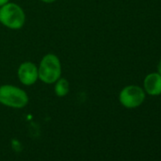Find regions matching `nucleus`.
<instances>
[{
    "label": "nucleus",
    "mask_w": 161,
    "mask_h": 161,
    "mask_svg": "<svg viewBox=\"0 0 161 161\" xmlns=\"http://www.w3.org/2000/svg\"><path fill=\"white\" fill-rule=\"evenodd\" d=\"M41 1H43L45 3H52V2L55 1V0H41Z\"/></svg>",
    "instance_id": "1a4fd4ad"
},
{
    "label": "nucleus",
    "mask_w": 161,
    "mask_h": 161,
    "mask_svg": "<svg viewBox=\"0 0 161 161\" xmlns=\"http://www.w3.org/2000/svg\"><path fill=\"white\" fill-rule=\"evenodd\" d=\"M119 100L125 108H136L143 103L145 100V91L138 86H128L120 91Z\"/></svg>",
    "instance_id": "20e7f679"
},
{
    "label": "nucleus",
    "mask_w": 161,
    "mask_h": 161,
    "mask_svg": "<svg viewBox=\"0 0 161 161\" xmlns=\"http://www.w3.org/2000/svg\"><path fill=\"white\" fill-rule=\"evenodd\" d=\"M158 73L161 75V60H160V62L158 64Z\"/></svg>",
    "instance_id": "9d476101"
},
{
    "label": "nucleus",
    "mask_w": 161,
    "mask_h": 161,
    "mask_svg": "<svg viewBox=\"0 0 161 161\" xmlns=\"http://www.w3.org/2000/svg\"><path fill=\"white\" fill-rule=\"evenodd\" d=\"M144 91L150 96L161 94V75L157 72L148 74L144 79Z\"/></svg>",
    "instance_id": "423d86ee"
},
{
    "label": "nucleus",
    "mask_w": 161,
    "mask_h": 161,
    "mask_svg": "<svg viewBox=\"0 0 161 161\" xmlns=\"http://www.w3.org/2000/svg\"><path fill=\"white\" fill-rule=\"evenodd\" d=\"M62 65L59 58L54 54H47L40 63L38 78L46 84H54L61 78Z\"/></svg>",
    "instance_id": "f257e3e1"
},
{
    "label": "nucleus",
    "mask_w": 161,
    "mask_h": 161,
    "mask_svg": "<svg viewBox=\"0 0 161 161\" xmlns=\"http://www.w3.org/2000/svg\"><path fill=\"white\" fill-rule=\"evenodd\" d=\"M55 85V93L59 97H64L69 92V83L64 78H59L56 80Z\"/></svg>",
    "instance_id": "0eeeda50"
},
{
    "label": "nucleus",
    "mask_w": 161,
    "mask_h": 161,
    "mask_svg": "<svg viewBox=\"0 0 161 161\" xmlns=\"http://www.w3.org/2000/svg\"><path fill=\"white\" fill-rule=\"evenodd\" d=\"M28 103L29 97L21 88L10 85L0 86V103L12 108H23Z\"/></svg>",
    "instance_id": "7ed1b4c3"
},
{
    "label": "nucleus",
    "mask_w": 161,
    "mask_h": 161,
    "mask_svg": "<svg viewBox=\"0 0 161 161\" xmlns=\"http://www.w3.org/2000/svg\"><path fill=\"white\" fill-rule=\"evenodd\" d=\"M0 22L12 30H19L25 24L24 11L14 3H7L0 7Z\"/></svg>",
    "instance_id": "f03ea898"
},
{
    "label": "nucleus",
    "mask_w": 161,
    "mask_h": 161,
    "mask_svg": "<svg viewBox=\"0 0 161 161\" xmlns=\"http://www.w3.org/2000/svg\"><path fill=\"white\" fill-rule=\"evenodd\" d=\"M18 78L25 86L33 85L38 79V68L31 62H25L18 68Z\"/></svg>",
    "instance_id": "39448f33"
},
{
    "label": "nucleus",
    "mask_w": 161,
    "mask_h": 161,
    "mask_svg": "<svg viewBox=\"0 0 161 161\" xmlns=\"http://www.w3.org/2000/svg\"><path fill=\"white\" fill-rule=\"evenodd\" d=\"M9 1H10V0H0V7H2L5 4L9 3Z\"/></svg>",
    "instance_id": "6e6552de"
}]
</instances>
